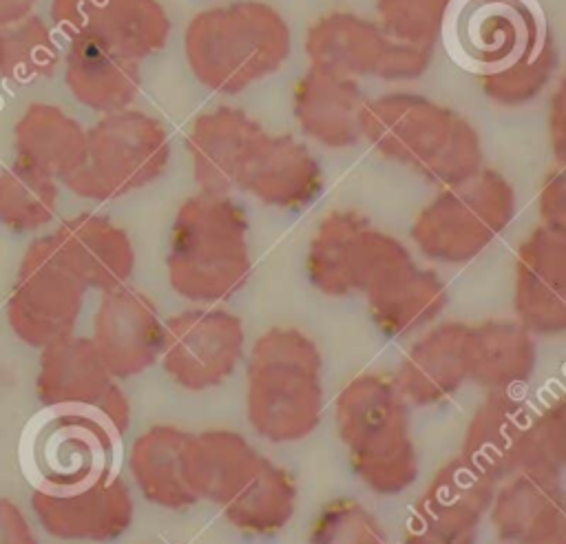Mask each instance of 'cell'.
Instances as JSON below:
<instances>
[{"label": "cell", "instance_id": "cell-1", "mask_svg": "<svg viewBox=\"0 0 566 544\" xmlns=\"http://www.w3.org/2000/svg\"><path fill=\"white\" fill-rule=\"evenodd\" d=\"M360 135L380 157L436 188L458 186L484 168L480 130L451 106L422 93L389 91L367 97Z\"/></svg>", "mask_w": 566, "mask_h": 544}, {"label": "cell", "instance_id": "cell-2", "mask_svg": "<svg viewBox=\"0 0 566 544\" xmlns=\"http://www.w3.org/2000/svg\"><path fill=\"white\" fill-rule=\"evenodd\" d=\"M243 372L245 420L256 438L292 444L318 429L325 414L323 354L307 332L268 327L245 352Z\"/></svg>", "mask_w": 566, "mask_h": 544}, {"label": "cell", "instance_id": "cell-3", "mask_svg": "<svg viewBox=\"0 0 566 544\" xmlns=\"http://www.w3.org/2000/svg\"><path fill=\"white\" fill-rule=\"evenodd\" d=\"M292 53L285 15L265 0H232L197 11L184 29L192 77L217 95H239L276 73Z\"/></svg>", "mask_w": 566, "mask_h": 544}, {"label": "cell", "instance_id": "cell-4", "mask_svg": "<svg viewBox=\"0 0 566 544\" xmlns=\"http://www.w3.org/2000/svg\"><path fill=\"white\" fill-rule=\"evenodd\" d=\"M250 219L230 195L197 190L175 212L166 274L170 290L192 305H221L252 274Z\"/></svg>", "mask_w": 566, "mask_h": 544}, {"label": "cell", "instance_id": "cell-5", "mask_svg": "<svg viewBox=\"0 0 566 544\" xmlns=\"http://www.w3.org/2000/svg\"><path fill=\"white\" fill-rule=\"evenodd\" d=\"M334 429L354 478L369 493L396 498L416 484L420 460L411 436V407L391 374L352 376L336 394Z\"/></svg>", "mask_w": 566, "mask_h": 544}, {"label": "cell", "instance_id": "cell-6", "mask_svg": "<svg viewBox=\"0 0 566 544\" xmlns=\"http://www.w3.org/2000/svg\"><path fill=\"white\" fill-rule=\"evenodd\" d=\"M515 186L495 168L440 188L416 215L409 239L431 263L464 265L478 259L515 219Z\"/></svg>", "mask_w": 566, "mask_h": 544}, {"label": "cell", "instance_id": "cell-7", "mask_svg": "<svg viewBox=\"0 0 566 544\" xmlns=\"http://www.w3.org/2000/svg\"><path fill=\"white\" fill-rule=\"evenodd\" d=\"M170 161L164 122L139 108H124L86 128V157L64 188L86 201H113L157 181Z\"/></svg>", "mask_w": 566, "mask_h": 544}, {"label": "cell", "instance_id": "cell-8", "mask_svg": "<svg viewBox=\"0 0 566 544\" xmlns=\"http://www.w3.org/2000/svg\"><path fill=\"white\" fill-rule=\"evenodd\" d=\"M409 259L411 250L398 237L343 208L318 221L305 254V276L323 296L345 299L365 294L382 274Z\"/></svg>", "mask_w": 566, "mask_h": 544}, {"label": "cell", "instance_id": "cell-9", "mask_svg": "<svg viewBox=\"0 0 566 544\" xmlns=\"http://www.w3.org/2000/svg\"><path fill=\"white\" fill-rule=\"evenodd\" d=\"M86 292L62 261L53 234L35 237L20 259L7 299L9 327L24 345L42 349L75 332Z\"/></svg>", "mask_w": 566, "mask_h": 544}, {"label": "cell", "instance_id": "cell-10", "mask_svg": "<svg viewBox=\"0 0 566 544\" xmlns=\"http://www.w3.org/2000/svg\"><path fill=\"white\" fill-rule=\"evenodd\" d=\"M245 343L239 314L223 305H192L164 318L159 365L175 387L203 394L234 376Z\"/></svg>", "mask_w": 566, "mask_h": 544}, {"label": "cell", "instance_id": "cell-11", "mask_svg": "<svg viewBox=\"0 0 566 544\" xmlns=\"http://www.w3.org/2000/svg\"><path fill=\"white\" fill-rule=\"evenodd\" d=\"M495 487L464 458H449L411 504L400 544H478Z\"/></svg>", "mask_w": 566, "mask_h": 544}, {"label": "cell", "instance_id": "cell-12", "mask_svg": "<svg viewBox=\"0 0 566 544\" xmlns=\"http://www.w3.org/2000/svg\"><path fill=\"white\" fill-rule=\"evenodd\" d=\"M49 15L66 42L88 38L139 64L164 51L172 31L161 0H51Z\"/></svg>", "mask_w": 566, "mask_h": 544}, {"label": "cell", "instance_id": "cell-13", "mask_svg": "<svg viewBox=\"0 0 566 544\" xmlns=\"http://www.w3.org/2000/svg\"><path fill=\"white\" fill-rule=\"evenodd\" d=\"M31 511L40 529L62 542L104 544L119 540L135 520L130 484L108 473L75 487H42L31 495Z\"/></svg>", "mask_w": 566, "mask_h": 544}, {"label": "cell", "instance_id": "cell-14", "mask_svg": "<svg viewBox=\"0 0 566 544\" xmlns=\"http://www.w3.org/2000/svg\"><path fill=\"white\" fill-rule=\"evenodd\" d=\"M323 186V166L307 144L287 133H268L263 126L250 139L234 181V190L276 210L307 208Z\"/></svg>", "mask_w": 566, "mask_h": 544}, {"label": "cell", "instance_id": "cell-15", "mask_svg": "<svg viewBox=\"0 0 566 544\" xmlns=\"http://www.w3.org/2000/svg\"><path fill=\"white\" fill-rule=\"evenodd\" d=\"M88 338L108 374L128 380L159 363L164 318L146 292L126 283L102 292Z\"/></svg>", "mask_w": 566, "mask_h": 544}, {"label": "cell", "instance_id": "cell-16", "mask_svg": "<svg viewBox=\"0 0 566 544\" xmlns=\"http://www.w3.org/2000/svg\"><path fill=\"white\" fill-rule=\"evenodd\" d=\"M513 318L535 338L566 334V234L535 226L513 261Z\"/></svg>", "mask_w": 566, "mask_h": 544}, {"label": "cell", "instance_id": "cell-17", "mask_svg": "<svg viewBox=\"0 0 566 544\" xmlns=\"http://www.w3.org/2000/svg\"><path fill=\"white\" fill-rule=\"evenodd\" d=\"M117 436L91 411L57 409L40 427L33 462L42 487H75L113 473Z\"/></svg>", "mask_w": 566, "mask_h": 544}, {"label": "cell", "instance_id": "cell-18", "mask_svg": "<svg viewBox=\"0 0 566 544\" xmlns=\"http://www.w3.org/2000/svg\"><path fill=\"white\" fill-rule=\"evenodd\" d=\"M542 31L544 24L526 0H464L455 20L458 49L482 73L522 57Z\"/></svg>", "mask_w": 566, "mask_h": 544}, {"label": "cell", "instance_id": "cell-19", "mask_svg": "<svg viewBox=\"0 0 566 544\" xmlns=\"http://www.w3.org/2000/svg\"><path fill=\"white\" fill-rule=\"evenodd\" d=\"M192 431L155 422L139 431L126 456V467L137 493L164 511H188L199 504L190 475Z\"/></svg>", "mask_w": 566, "mask_h": 544}, {"label": "cell", "instance_id": "cell-20", "mask_svg": "<svg viewBox=\"0 0 566 544\" xmlns=\"http://www.w3.org/2000/svg\"><path fill=\"white\" fill-rule=\"evenodd\" d=\"M66 268L86 290L108 292L130 281L135 272V245L126 228L99 212L66 217L53 232Z\"/></svg>", "mask_w": 566, "mask_h": 544}, {"label": "cell", "instance_id": "cell-21", "mask_svg": "<svg viewBox=\"0 0 566 544\" xmlns=\"http://www.w3.org/2000/svg\"><path fill=\"white\" fill-rule=\"evenodd\" d=\"M464 321H436L411 341L391 374L398 391L413 407H438L467 385Z\"/></svg>", "mask_w": 566, "mask_h": 544}, {"label": "cell", "instance_id": "cell-22", "mask_svg": "<svg viewBox=\"0 0 566 544\" xmlns=\"http://www.w3.org/2000/svg\"><path fill=\"white\" fill-rule=\"evenodd\" d=\"M371 323L387 338L416 336L449 305V287L433 270L413 259L391 268L365 294Z\"/></svg>", "mask_w": 566, "mask_h": 544}, {"label": "cell", "instance_id": "cell-23", "mask_svg": "<svg viewBox=\"0 0 566 544\" xmlns=\"http://www.w3.org/2000/svg\"><path fill=\"white\" fill-rule=\"evenodd\" d=\"M537 338L515 318L467 323V383L484 394L520 391L537 372Z\"/></svg>", "mask_w": 566, "mask_h": 544}, {"label": "cell", "instance_id": "cell-24", "mask_svg": "<svg viewBox=\"0 0 566 544\" xmlns=\"http://www.w3.org/2000/svg\"><path fill=\"white\" fill-rule=\"evenodd\" d=\"M358 80L310 66L292 88V115L301 133L325 148H352L360 135L365 104Z\"/></svg>", "mask_w": 566, "mask_h": 544}, {"label": "cell", "instance_id": "cell-25", "mask_svg": "<svg viewBox=\"0 0 566 544\" xmlns=\"http://www.w3.org/2000/svg\"><path fill=\"white\" fill-rule=\"evenodd\" d=\"M259 128L261 124L237 106L221 104L199 113L184 142L197 188L230 195L245 148Z\"/></svg>", "mask_w": 566, "mask_h": 544}, {"label": "cell", "instance_id": "cell-26", "mask_svg": "<svg viewBox=\"0 0 566 544\" xmlns=\"http://www.w3.org/2000/svg\"><path fill=\"white\" fill-rule=\"evenodd\" d=\"M531 414L517 391L484 394L467 418L458 456L493 482L509 478L517 471V453Z\"/></svg>", "mask_w": 566, "mask_h": 544}, {"label": "cell", "instance_id": "cell-27", "mask_svg": "<svg viewBox=\"0 0 566 544\" xmlns=\"http://www.w3.org/2000/svg\"><path fill=\"white\" fill-rule=\"evenodd\" d=\"M389 44L391 38L382 33L376 20L347 9L318 15L303 38L310 66L352 80H376Z\"/></svg>", "mask_w": 566, "mask_h": 544}, {"label": "cell", "instance_id": "cell-28", "mask_svg": "<svg viewBox=\"0 0 566 544\" xmlns=\"http://www.w3.org/2000/svg\"><path fill=\"white\" fill-rule=\"evenodd\" d=\"M62 73L73 100L99 115L130 108L144 82L139 62L126 60L88 38L66 42Z\"/></svg>", "mask_w": 566, "mask_h": 544}, {"label": "cell", "instance_id": "cell-29", "mask_svg": "<svg viewBox=\"0 0 566 544\" xmlns=\"http://www.w3.org/2000/svg\"><path fill=\"white\" fill-rule=\"evenodd\" d=\"M113 380L88 336L73 332L40 349L35 396L53 411L93 409Z\"/></svg>", "mask_w": 566, "mask_h": 544}, {"label": "cell", "instance_id": "cell-30", "mask_svg": "<svg viewBox=\"0 0 566 544\" xmlns=\"http://www.w3.org/2000/svg\"><path fill=\"white\" fill-rule=\"evenodd\" d=\"M15 161L62 184L86 157V128L49 102L29 104L13 126Z\"/></svg>", "mask_w": 566, "mask_h": 544}, {"label": "cell", "instance_id": "cell-31", "mask_svg": "<svg viewBox=\"0 0 566 544\" xmlns=\"http://www.w3.org/2000/svg\"><path fill=\"white\" fill-rule=\"evenodd\" d=\"M263 453L237 429L212 427L192 433L190 475L199 502L226 506L254 475Z\"/></svg>", "mask_w": 566, "mask_h": 544}, {"label": "cell", "instance_id": "cell-32", "mask_svg": "<svg viewBox=\"0 0 566 544\" xmlns=\"http://www.w3.org/2000/svg\"><path fill=\"white\" fill-rule=\"evenodd\" d=\"M298 484L290 469L263 456L248 484L221 506L223 520L245 537H272L294 517Z\"/></svg>", "mask_w": 566, "mask_h": 544}, {"label": "cell", "instance_id": "cell-33", "mask_svg": "<svg viewBox=\"0 0 566 544\" xmlns=\"http://www.w3.org/2000/svg\"><path fill=\"white\" fill-rule=\"evenodd\" d=\"M564 498V482H548L520 471L511 473L497 482L486 511L493 537L500 544H520L544 511Z\"/></svg>", "mask_w": 566, "mask_h": 544}, {"label": "cell", "instance_id": "cell-34", "mask_svg": "<svg viewBox=\"0 0 566 544\" xmlns=\"http://www.w3.org/2000/svg\"><path fill=\"white\" fill-rule=\"evenodd\" d=\"M60 64L62 49L44 18L29 13L0 24V80L20 86L33 84L53 77Z\"/></svg>", "mask_w": 566, "mask_h": 544}, {"label": "cell", "instance_id": "cell-35", "mask_svg": "<svg viewBox=\"0 0 566 544\" xmlns=\"http://www.w3.org/2000/svg\"><path fill=\"white\" fill-rule=\"evenodd\" d=\"M559 64V51L555 35L544 27L537 44L515 62L480 73L482 95L504 108H520L535 102L555 77Z\"/></svg>", "mask_w": 566, "mask_h": 544}, {"label": "cell", "instance_id": "cell-36", "mask_svg": "<svg viewBox=\"0 0 566 544\" xmlns=\"http://www.w3.org/2000/svg\"><path fill=\"white\" fill-rule=\"evenodd\" d=\"M60 186L44 172L15 161L0 170V223L18 234L51 223L57 210Z\"/></svg>", "mask_w": 566, "mask_h": 544}, {"label": "cell", "instance_id": "cell-37", "mask_svg": "<svg viewBox=\"0 0 566 544\" xmlns=\"http://www.w3.org/2000/svg\"><path fill=\"white\" fill-rule=\"evenodd\" d=\"M517 471L548 482H564L566 473V398L559 394L531 414Z\"/></svg>", "mask_w": 566, "mask_h": 544}, {"label": "cell", "instance_id": "cell-38", "mask_svg": "<svg viewBox=\"0 0 566 544\" xmlns=\"http://www.w3.org/2000/svg\"><path fill=\"white\" fill-rule=\"evenodd\" d=\"M453 0H376V24L396 42L433 49Z\"/></svg>", "mask_w": 566, "mask_h": 544}, {"label": "cell", "instance_id": "cell-39", "mask_svg": "<svg viewBox=\"0 0 566 544\" xmlns=\"http://www.w3.org/2000/svg\"><path fill=\"white\" fill-rule=\"evenodd\" d=\"M307 544H389L378 515L354 498H334L312 517Z\"/></svg>", "mask_w": 566, "mask_h": 544}, {"label": "cell", "instance_id": "cell-40", "mask_svg": "<svg viewBox=\"0 0 566 544\" xmlns=\"http://www.w3.org/2000/svg\"><path fill=\"white\" fill-rule=\"evenodd\" d=\"M433 49L416 46L391 40L387 55L380 64L376 80L380 82H413L420 80L431 66Z\"/></svg>", "mask_w": 566, "mask_h": 544}, {"label": "cell", "instance_id": "cell-41", "mask_svg": "<svg viewBox=\"0 0 566 544\" xmlns=\"http://www.w3.org/2000/svg\"><path fill=\"white\" fill-rule=\"evenodd\" d=\"M537 217L542 228L566 234V175L564 166L551 168L537 190Z\"/></svg>", "mask_w": 566, "mask_h": 544}, {"label": "cell", "instance_id": "cell-42", "mask_svg": "<svg viewBox=\"0 0 566 544\" xmlns=\"http://www.w3.org/2000/svg\"><path fill=\"white\" fill-rule=\"evenodd\" d=\"M546 137L555 166L566 164V80L559 77L548 93Z\"/></svg>", "mask_w": 566, "mask_h": 544}, {"label": "cell", "instance_id": "cell-43", "mask_svg": "<svg viewBox=\"0 0 566 544\" xmlns=\"http://www.w3.org/2000/svg\"><path fill=\"white\" fill-rule=\"evenodd\" d=\"M88 411L97 416L117 438H122L128 431L133 420V407L128 394L119 387V380H113L108 389L102 394V398Z\"/></svg>", "mask_w": 566, "mask_h": 544}, {"label": "cell", "instance_id": "cell-44", "mask_svg": "<svg viewBox=\"0 0 566 544\" xmlns=\"http://www.w3.org/2000/svg\"><path fill=\"white\" fill-rule=\"evenodd\" d=\"M0 544H38L24 511L4 495H0Z\"/></svg>", "mask_w": 566, "mask_h": 544}, {"label": "cell", "instance_id": "cell-45", "mask_svg": "<svg viewBox=\"0 0 566 544\" xmlns=\"http://www.w3.org/2000/svg\"><path fill=\"white\" fill-rule=\"evenodd\" d=\"M35 2L38 0H0V24H9L33 13Z\"/></svg>", "mask_w": 566, "mask_h": 544}]
</instances>
